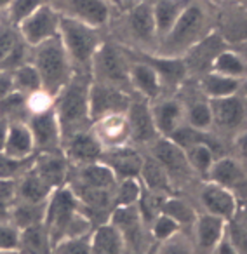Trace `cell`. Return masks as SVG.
I'll return each mask as SVG.
<instances>
[{
    "mask_svg": "<svg viewBox=\"0 0 247 254\" xmlns=\"http://www.w3.org/2000/svg\"><path fill=\"white\" fill-rule=\"evenodd\" d=\"M190 122L191 127H195V129H205L207 126H211L212 122L211 108L207 105H195L190 110Z\"/></svg>",
    "mask_w": 247,
    "mask_h": 254,
    "instance_id": "obj_46",
    "label": "cell"
},
{
    "mask_svg": "<svg viewBox=\"0 0 247 254\" xmlns=\"http://www.w3.org/2000/svg\"><path fill=\"white\" fill-rule=\"evenodd\" d=\"M99 160H103V164L112 169L115 178H120V180L138 178L139 173H141L143 162H145V159L134 148L125 145L108 148L106 152L101 153Z\"/></svg>",
    "mask_w": 247,
    "mask_h": 254,
    "instance_id": "obj_9",
    "label": "cell"
},
{
    "mask_svg": "<svg viewBox=\"0 0 247 254\" xmlns=\"http://www.w3.org/2000/svg\"><path fill=\"white\" fill-rule=\"evenodd\" d=\"M7 131H9V120L0 117V152H4L5 141H7Z\"/></svg>",
    "mask_w": 247,
    "mask_h": 254,
    "instance_id": "obj_50",
    "label": "cell"
},
{
    "mask_svg": "<svg viewBox=\"0 0 247 254\" xmlns=\"http://www.w3.org/2000/svg\"><path fill=\"white\" fill-rule=\"evenodd\" d=\"M202 205L209 214H214L218 218H223L225 221H232L237 212L235 197L230 190L219 187L216 183H211L202 190L200 193Z\"/></svg>",
    "mask_w": 247,
    "mask_h": 254,
    "instance_id": "obj_11",
    "label": "cell"
},
{
    "mask_svg": "<svg viewBox=\"0 0 247 254\" xmlns=\"http://www.w3.org/2000/svg\"><path fill=\"white\" fill-rule=\"evenodd\" d=\"M129 99L120 91L106 85L89 87V115L92 120H99L108 115H119L127 112Z\"/></svg>",
    "mask_w": 247,
    "mask_h": 254,
    "instance_id": "obj_8",
    "label": "cell"
},
{
    "mask_svg": "<svg viewBox=\"0 0 247 254\" xmlns=\"http://www.w3.org/2000/svg\"><path fill=\"white\" fill-rule=\"evenodd\" d=\"M131 25L136 35L143 40H150L155 33V18H153V9L148 4H141L132 11Z\"/></svg>",
    "mask_w": 247,
    "mask_h": 254,
    "instance_id": "obj_32",
    "label": "cell"
},
{
    "mask_svg": "<svg viewBox=\"0 0 247 254\" xmlns=\"http://www.w3.org/2000/svg\"><path fill=\"white\" fill-rule=\"evenodd\" d=\"M193 247H191L190 240H186L183 235H180V232L174 233L173 237H169L167 240H162L159 246V249L153 254H193Z\"/></svg>",
    "mask_w": 247,
    "mask_h": 254,
    "instance_id": "obj_41",
    "label": "cell"
},
{
    "mask_svg": "<svg viewBox=\"0 0 247 254\" xmlns=\"http://www.w3.org/2000/svg\"><path fill=\"white\" fill-rule=\"evenodd\" d=\"M33 66L37 68L40 80H42V92L47 98H56L61 89L71 80V63L63 42H61L60 33L35 46Z\"/></svg>",
    "mask_w": 247,
    "mask_h": 254,
    "instance_id": "obj_2",
    "label": "cell"
},
{
    "mask_svg": "<svg viewBox=\"0 0 247 254\" xmlns=\"http://www.w3.org/2000/svg\"><path fill=\"white\" fill-rule=\"evenodd\" d=\"M155 159L166 167V171L171 174H186L190 169V164L186 160V153L181 146H178L171 139H159L155 143Z\"/></svg>",
    "mask_w": 247,
    "mask_h": 254,
    "instance_id": "obj_18",
    "label": "cell"
},
{
    "mask_svg": "<svg viewBox=\"0 0 247 254\" xmlns=\"http://www.w3.org/2000/svg\"><path fill=\"white\" fill-rule=\"evenodd\" d=\"M33 157L32 159H16L5 152H0V180H18L32 167Z\"/></svg>",
    "mask_w": 247,
    "mask_h": 254,
    "instance_id": "obj_34",
    "label": "cell"
},
{
    "mask_svg": "<svg viewBox=\"0 0 247 254\" xmlns=\"http://www.w3.org/2000/svg\"><path fill=\"white\" fill-rule=\"evenodd\" d=\"M60 19L61 14L53 5H40L37 11H33L28 18H25L18 25L21 39L32 47L53 39L60 33Z\"/></svg>",
    "mask_w": 247,
    "mask_h": 254,
    "instance_id": "obj_5",
    "label": "cell"
},
{
    "mask_svg": "<svg viewBox=\"0 0 247 254\" xmlns=\"http://www.w3.org/2000/svg\"><path fill=\"white\" fill-rule=\"evenodd\" d=\"M207 174H209V178H211L212 183L219 185V187L226 188V190L239 188L240 185L244 183L242 167L230 159H221L216 164H212Z\"/></svg>",
    "mask_w": 247,
    "mask_h": 254,
    "instance_id": "obj_24",
    "label": "cell"
},
{
    "mask_svg": "<svg viewBox=\"0 0 247 254\" xmlns=\"http://www.w3.org/2000/svg\"><path fill=\"white\" fill-rule=\"evenodd\" d=\"M63 152L68 157V160H73L82 166V164L98 162L103 153V145L92 132L80 131L68 138L66 148Z\"/></svg>",
    "mask_w": 247,
    "mask_h": 254,
    "instance_id": "obj_10",
    "label": "cell"
},
{
    "mask_svg": "<svg viewBox=\"0 0 247 254\" xmlns=\"http://www.w3.org/2000/svg\"><path fill=\"white\" fill-rule=\"evenodd\" d=\"M202 25H204V14L198 7L191 5L186 7L176 19L174 26L169 32V46L181 47L186 42H191L198 35Z\"/></svg>",
    "mask_w": 247,
    "mask_h": 254,
    "instance_id": "obj_14",
    "label": "cell"
},
{
    "mask_svg": "<svg viewBox=\"0 0 247 254\" xmlns=\"http://www.w3.org/2000/svg\"><path fill=\"white\" fill-rule=\"evenodd\" d=\"M129 117V131H131V138L138 143H146L150 139L155 138L157 131L155 122H153V115L146 105L143 103H134V105H129L127 108Z\"/></svg>",
    "mask_w": 247,
    "mask_h": 254,
    "instance_id": "obj_16",
    "label": "cell"
},
{
    "mask_svg": "<svg viewBox=\"0 0 247 254\" xmlns=\"http://www.w3.org/2000/svg\"><path fill=\"white\" fill-rule=\"evenodd\" d=\"M19 254H53V242L44 223L19 230Z\"/></svg>",
    "mask_w": 247,
    "mask_h": 254,
    "instance_id": "obj_20",
    "label": "cell"
},
{
    "mask_svg": "<svg viewBox=\"0 0 247 254\" xmlns=\"http://www.w3.org/2000/svg\"><path fill=\"white\" fill-rule=\"evenodd\" d=\"M148 64L160 75H164L166 78H173V80H178L185 71L183 64L174 60H152V58H148Z\"/></svg>",
    "mask_w": 247,
    "mask_h": 254,
    "instance_id": "obj_43",
    "label": "cell"
},
{
    "mask_svg": "<svg viewBox=\"0 0 247 254\" xmlns=\"http://www.w3.org/2000/svg\"><path fill=\"white\" fill-rule=\"evenodd\" d=\"M162 212L171 216L180 226H183V225L193 226L195 219H197V214H195L193 207H191L190 204H186V202L181 200V198H174V197L166 198V202H164V205H162Z\"/></svg>",
    "mask_w": 247,
    "mask_h": 254,
    "instance_id": "obj_33",
    "label": "cell"
},
{
    "mask_svg": "<svg viewBox=\"0 0 247 254\" xmlns=\"http://www.w3.org/2000/svg\"><path fill=\"white\" fill-rule=\"evenodd\" d=\"M14 91V84H12V71L9 70H0V98L7 96L9 92Z\"/></svg>",
    "mask_w": 247,
    "mask_h": 254,
    "instance_id": "obj_48",
    "label": "cell"
},
{
    "mask_svg": "<svg viewBox=\"0 0 247 254\" xmlns=\"http://www.w3.org/2000/svg\"><path fill=\"white\" fill-rule=\"evenodd\" d=\"M0 254H19V251H5V249H0Z\"/></svg>",
    "mask_w": 247,
    "mask_h": 254,
    "instance_id": "obj_53",
    "label": "cell"
},
{
    "mask_svg": "<svg viewBox=\"0 0 247 254\" xmlns=\"http://www.w3.org/2000/svg\"><path fill=\"white\" fill-rule=\"evenodd\" d=\"M204 87L205 91L211 96H228L230 92L235 91L237 84L230 78H223L218 77V75H209V77L204 78Z\"/></svg>",
    "mask_w": 247,
    "mask_h": 254,
    "instance_id": "obj_42",
    "label": "cell"
},
{
    "mask_svg": "<svg viewBox=\"0 0 247 254\" xmlns=\"http://www.w3.org/2000/svg\"><path fill=\"white\" fill-rule=\"evenodd\" d=\"M47 4L46 0H12L9 4V16L14 25H19L25 18H28L33 11L40 7V5Z\"/></svg>",
    "mask_w": 247,
    "mask_h": 254,
    "instance_id": "obj_40",
    "label": "cell"
},
{
    "mask_svg": "<svg viewBox=\"0 0 247 254\" xmlns=\"http://www.w3.org/2000/svg\"><path fill=\"white\" fill-rule=\"evenodd\" d=\"M60 37L71 64H85L98 51V35L84 21L71 16H61Z\"/></svg>",
    "mask_w": 247,
    "mask_h": 254,
    "instance_id": "obj_4",
    "label": "cell"
},
{
    "mask_svg": "<svg viewBox=\"0 0 247 254\" xmlns=\"http://www.w3.org/2000/svg\"><path fill=\"white\" fill-rule=\"evenodd\" d=\"M32 113L30 110V96L19 91H12L0 98V117L9 122H26Z\"/></svg>",
    "mask_w": 247,
    "mask_h": 254,
    "instance_id": "obj_25",
    "label": "cell"
},
{
    "mask_svg": "<svg viewBox=\"0 0 247 254\" xmlns=\"http://www.w3.org/2000/svg\"><path fill=\"white\" fill-rule=\"evenodd\" d=\"M186 7L188 5L185 0H159L153 9L155 30H159L160 33H169L176 19Z\"/></svg>",
    "mask_w": 247,
    "mask_h": 254,
    "instance_id": "obj_27",
    "label": "cell"
},
{
    "mask_svg": "<svg viewBox=\"0 0 247 254\" xmlns=\"http://www.w3.org/2000/svg\"><path fill=\"white\" fill-rule=\"evenodd\" d=\"M78 183L75 187H85V188H98V190H110L115 191L117 188V178L112 173L108 166L99 162L82 164L78 171Z\"/></svg>",
    "mask_w": 247,
    "mask_h": 254,
    "instance_id": "obj_17",
    "label": "cell"
},
{
    "mask_svg": "<svg viewBox=\"0 0 247 254\" xmlns=\"http://www.w3.org/2000/svg\"><path fill=\"white\" fill-rule=\"evenodd\" d=\"M30 169L51 188L63 187L68 176V157L61 148L58 150H46V152H39L33 157V162Z\"/></svg>",
    "mask_w": 247,
    "mask_h": 254,
    "instance_id": "obj_7",
    "label": "cell"
},
{
    "mask_svg": "<svg viewBox=\"0 0 247 254\" xmlns=\"http://www.w3.org/2000/svg\"><path fill=\"white\" fill-rule=\"evenodd\" d=\"M18 187V200L16 202H46L54 190H51L32 169L16 180Z\"/></svg>",
    "mask_w": 247,
    "mask_h": 254,
    "instance_id": "obj_21",
    "label": "cell"
},
{
    "mask_svg": "<svg viewBox=\"0 0 247 254\" xmlns=\"http://www.w3.org/2000/svg\"><path fill=\"white\" fill-rule=\"evenodd\" d=\"M212 119L223 127H235L242 120V105L237 99H218L212 103Z\"/></svg>",
    "mask_w": 247,
    "mask_h": 254,
    "instance_id": "obj_30",
    "label": "cell"
},
{
    "mask_svg": "<svg viewBox=\"0 0 247 254\" xmlns=\"http://www.w3.org/2000/svg\"><path fill=\"white\" fill-rule=\"evenodd\" d=\"M44 226L49 233L53 247L63 239L87 235L92 232V223L82 212L80 202L68 185L56 188L51 193Z\"/></svg>",
    "mask_w": 247,
    "mask_h": 254,
    "instance_id": "obj_1",
    "label": "cell"
},
{
    "mask_svg": "<svg viewBox=\"0 0 247 254\" xmlns=\"http://www.w3.org/2000/svg\"><path fill=\"white\" fill-rule=\"evenodd\" d=\"M12 0H0V9H4V7H9V4H11Z\"/></svg>",
    "mask_w": 247,
    "mask_h": 254,
    "instance_id": "obj_52",
    "label": "cell"
},
{
    "mask_svg": "<svg viewBox=\"0 0 247 254\" xmlns=\"http://www.w3.org/2000/svg\"><path fill=\"white\" fill-rule=\"evenodd\" d=\"M96 138L99 139V143H105L106 146H120L124 145V141L127 138H131V131H129L127 119H124L122 115H108L99 119L98 132Z\"/></svg>",
    "mask_w": 247,
    "mask_h": 254,
    "instance_id": "obj_19",
    "label": "cell"
},
{
    "mask_svg": "<svg viewBox=\"0 0 247 254\" xmlns=\"http://www.w3.org/2000/svg\"><path fill=\"white\" fill-rule=\"evenodd\" d=\"M94 64L99 70V73L112 82L124 80L125 75H127V71H125V64H124L120 54L110 46H105L99 51H96Z\"/></svg>",
    "mask_w": 247,
    "mask_h": 254,
    "instance_id": "obj_22",
    "label": "cell"
},
{
    "mask_svg": "<svg viewBox=\"0 0 247 254\" xmlns=\"http://www.w3.org/2000/svg\"><path fill=\"white\" fill-rule=\"evenodd\" d=\"M180 228L181 226L178 225L171 216L164 214V212H160V214L157 216L152 223H150V232H152L153 239H155L157 242L167 240L169 237H173L174 233L180 232Z\"/></svg>",
    "mask_w": 247,
    "mask_h": 254,
    "instance_id": "obj_38",
    "label": "cell"
},
{
    "mask_svg": "<svg viewBox=\"0 0 247 254\" xmlns=\"http://www.w3.org/2000/svg\"><path fill=\"white\" fill-rule=\"evenodd\" d=\"M30 131H32L33 141H35V150L46 152V150H58L61 148V126L58 115L53 106H46L42 110L32 112L26 120Z\"/></svg>",
    "mask_w": 247,
    "mask_h": 254,
    "instance_id": "obj_6",
    "label": "cell"
},
{
    "mask_svg": "<svg viewBox=\"0 0 247 254\" xmlns=\"http://www.w3.org/2000/svg\"><path fill=\"white\" fill-rule=\"evenodd\" d=\"M132 78L138 84V87L146 96H157L159 92V80H157V71L150 64H136L132 68Z\"/></svg>",
    "mask_w": 247,
    "mask_h": 254,
    "instance_id": "obj_37",
    "label": "cell"
},
{
    "mask_svg": "<svg viewBox=\"0 0 247 254\" xmlns=\"http://www.w3.org/2000/svg\"><path fill=\"white\" fill-rule=\"evenodd\" d=\"M18 44L19 39L12 30L0 28V68L5 64V61L9 60V56L12 54V51L16 49Z\"/></svg>",
    "mask_w": 247,
    "mask_h": 254,
    "instance_id": "obj_44",
    "label": "cell"
},
{
    "mask_svg": "<svg viewBox=\"0 0 247 254\" xmlns=\"http://www.w3.org/2000/svg\"><path fill=\"white\" fill-rule=\"evenodd\" d=\"M153 115V122H155L157 131H160L162 134L171 136V132H174L178 129V122H180L181 117V108L178 103L174 101H167L157 108Z\"/></svg>",
    "mask_w": 247,
    "mask_h": 254,
    "instance_id": "obj_31",
    "label": "cell"
},
{
    "mask_svg": "<svg viewBox=\"0 0 247 254\" xmlns=\"http://www.w3.org/2000/svg\"><path fill=\"white\" fill-rule=\"evenodd\" d=\"M19 230L12 223H0V249L18 251Z\"/></svg>",
    "mask_w": 247,
    "mask_h": 254,
    "instance_id": "obj_45",
    "label": "cell"
},
{
    "mask_svg": "<svg viewBox=\"0 0 247 254\" xmlns=\"http://www.w3.org/2000/svg\"><path fill=\"white\" fill-rule=\"evenodd\" d=\"M226 225H228V221H225L223 218H218L214 214H209V212L197 216L193 228L198 249H202L204 253L214 251V247L219 244V240L225 237Z\"/></svg>",
    "mask_w": 247,
    "mask_h": 254,
    "instance_id": "obj_13",
    "label": "cell"
},
{
    "mask_svg": "<svg viewBox=\"0 0 247 254\" xmlns=\"http://www.w3.org/2000/svg\"><path fill=\"white\" fill-rule=\"evenodd\" d=\"M4 152L16 159H32L35 155V141L26 122H9L7 141Z\"/></svg>",
    "mask_w": 247,
    "mask_h": 254,
    "instance_id": "obj_15",
    "label": "cell"
},
{
    "mask_svg": "<svg viewBox=\"0 0 247 254\" xmlns=\"http://www.w3.org/2000/svg\"><path fill=\"white\" fill-rule=\"evenodd\" d=\"M71 11L85 25H103L108 19V9L103 0H70Z\"/></svg>",
    "mask_w": 247,
    "mask_h": 254,
    "instance_id": "obj_28",
    "label": "cell"
},
{
    "mask_svg": "<svg viewBox=\"0 0 247 254\" xmlns=\"http://www.w3.org/2000/svg\"><path fill=\"white\" fill-rule=\"evenodd\" d=\"M54 112L58 115L63 138L80 132V126H84L89 115V85L82 78H71L61 92L56 96Z\"/></svg>",
    "mask_w": 247,
    "mask_h": 254,
    "instance_id": "obj_3",
    "label": "cell"
},
{
    "mask_svg": "<svg viewBox=\"0 0 247 254\" xmlns=\"http://www.w3.org/2000/svg\"><path fill=\"white\" fill-rule=\"evenodd\" d=\"M139 176L143 178L148 190L159 191L164 195L171 193V176L157 159H145Z\"/></svg>",
    "mask_w": 247,
    "mask_h": 254,
    "instance_id": "obj_26",
    "label": "cell"
},
{
    "mask_svg": "<svg viewBox=\"0 0 247 254\" xmlns=\"http://www.w3.org/2000/svg\"><path fill=\"white\" fill-rule=\"evenodd\" d=\"M91 254H124L125 240L120 230L112 221H105L94 226L89 237Z\"/></svg>",
    "mask_w": 247,
    "mask_h": 254,
    "instance_id": "obj_12",
    "label": "cell"
},
{
    "mask_svg": "<svg viewBox=\"0 0 247 254\" xmlns=\"http://www.w3.org/2000/svg\"><path fill=\"white\" fill-rule=\"evenodd\" d=\"M239 145H240V148H242V152L247 155V134H244L242 138H240V141H239Z\"/></svg>",
    "mask_w": 247,
    "mask_h": 254,
    "instance_id": "obj_51",
    "label": "cell"
},
{
    "mask_svg": "<svg viewBox=\"0 0 247 254\" xmlns=\"http://www.w3.org/2000/svg\"><path fill=\"white\" fill-rule=\"evenodd\" d=\"M186 160L191 169L198 171L202 174H207L212 166V150L207 143H197L185 150Z\"/></svg>",
    "mask_w": 247,
    "mask_h": 254,
    "instance_id": "obj_35",
    "label": "cell"
},
{
    "mask_svg": "<svg viewBox=\"0 0 247 254\" xmlns=\"http://www.w3.org/2000/svg\"><path fill=\"white\" fill-rule=\"evenodd\" d=\"M89 237H91V233L60 240V242L53 247V254H91Z\"/></svg>",
    "mask_w": 247,
    "mask_h": 254,
    "instance_id": "obj_39",
    "label": "cell"
},
{
    "mask_svg": "<svg viewBox=\"0 0 247 254\" xmlns=\"http://www.w3.org/2000/svg\"><path fill=\"white\" fill-rule=\"evenodd\" d=\"M143 187L136 178H125L117 183L115 188V207L117 205H134L141 197Z\"/></svg>",
    "mask_w": 247,
    "mask_h": 254,
    "instance_id": "obj_36",
    "label": "cell"
},
{
    "mask_svg": "<svg viewBox=\"0 0 247 254\" xmlns=\"http://www.w3.org/2000/svg\"><path fill=\"white\" fill-rule=\"evenodd\" d=\"M49 200V198H47ZM46 202H16L11 211V223L18 230H25L28 226L40 225L46 218Z\"/></svg>",
    "mask_w": 247,
    "mask_h": 254,
    "instance_id": "obj_23",
    "label": "cell"
},
{
    "mask_svg": "<svg viewBox=\"0 0 247 254\" xmlns=\"http://www.w3.org/2000/svg\"><path fill=\"white\" fill-rule=\"evenodd\" d=\"M12 84H14V91H19L26 96H35L42 92V80L33 63H23L14 68Z\"/></svg>",
    "mask_w": 247,
    "mask_h": 254,
    "instance_id": "obj_29",
    "label": "cell"
},
{
    "mask_svg": "<svg viewBox=\"0 0 247 254\" xmlns=\"http://www.w3.org/2000/svg\"><path fill=\"white\" fill-rule=\"evenodd\" d=\"M214 254H240V253H239V249L233 246V242L230 240V237L225 233V237H223V239L219 240L218 246L214 247Z\"/></svg>",
    "mask_w": 247,
    "mask_h": 254,
    "instance_id": "obj_49",
    "label": "cell"
},
{
    "mask_svg": "<svg viewBox=\"0 0 247 254\" xmlns=\"http://www.w3.org/2000/svg\"><path fill=\"white\" fill-rule=\"evenodd\" d=\"M216 68L225 73H240L242 71V64L233 54H221L216 60Z\"/></svg>",
    "mask_w": 247,
    "mask_h": 254,
    "instance_id": "obj_47",
    "label": "cell"
}]
</instances>
